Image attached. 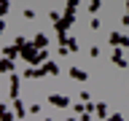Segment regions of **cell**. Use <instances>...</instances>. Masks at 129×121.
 <instances>
[{
  "label": "cell",
  "mask_w": 129,
  "mask_h": 121,
  "mask_svg": "<svg viewBox=\"0 0 129 121\" xmlns=\"http://www.w3.org/2000/svg\"><path fill=\"white\" fill-rule=\"evenodd\" d=\"M16 48H19V54H22L30 65L35 62V56H38V51H40V48H35V43H30L27 38H16Z\"/></svg>",
  "instance_id": "obj_1"
},
{
  "label": "cell",
  "mask_w": 129,
  "mask_h": 121,
  "mask_svg": "<svg viewBox=\"0 0 129 121\" xmlns=\"http://www.w3.org/2000/svg\"><path fill=\"white\" fill-rule=\"evenodd\" d=\"M108 43H113V46H118V48H129V38L121 35V32H110L108 35Z\"/></svg>",
  "instance_id": "obj_2"
},
{
  "label": "cell",
  "mask_w": 129,
  "mask_h": 121,
  "mask_svg": "<svg viewBox=\"0 0 129 121\" xmlns=\"http://www.w3.org/2000/svg\"><path fill=\"white\" fill-rule=\"evenodd\" d=\"M48 102L56 105V108H73L70 97H64V94H48Z\"/></svg>",
  "instance_id": "obj_3"
},
{
  "label": "cell",
  "mask_w": 129,
  "mask_h": 121,
  "mask_svg": "<svg viewBox=\"0 0 129 121\" xmlns=\"http://www.w3.org/2000/svg\"><path fill=\"white\" fill-rule=\"evenodd\" d=\"M113 62H116V67H129V62H126V56H124V51H121L118 46H116V51H113Z\"/></svg>",
  "instance_id": "obj_4"
},
{
  "label": "cell",
  "mask_w": 129,
  "mask_h": 121,
  "mask_svg": "<svg viewBox=\"0 0 129 121\" xmlns=\"http://www.w3.org/2000/svg\"><path fill=\"white\" fill-rule=\"evenodd\" d=\"M67 73H70V78H75V81H89V73L81 70V67H67Z\"/></svg>",
  "instance_id": "obj_5"
},
{
  "label": "cell",
  "mask_w": 129,
  "mask_h": 121,
  "mask_svg": "<svg viewBox=\"0 0 129 121\" xmlns=\"http://www.w3.org/2000/svg\"><path fill=\"white\" fill-rule=\"evenodd\" d=\"M19 81H22L19 73H11V97H14V100L19 97Z\"/></svg>",
  "instance_id": "obj_6"
},
{
  "label": "cell",
  "mask_w": 129,
  "mask_h": 121,
  "mask_svg": "<svg viewBox=\"0 0 129 121\" xmlns=\"http://www.w3.org/2000/svg\"><path fill=\"white\" fill-rule=\"evenodd\" d=\"M14 116H16V118H24V116H27V110H24V105H22L19 97L14 100Z\"/></svg>",
  "instance_id": "obj_7"
},
{
  "label": "cell",
  "mask_w": 129,
  "mask_h": 121,
  "mask_svg": "<svg viewBox=\"0 0 129 121\" xmlns=\"http://www.w3.org/2000/svg\"><path fill=\"white\" fill-rule=\"evenodd\" d=\"M32 43H35V48H46V46H48V35H43V32H38V35L32 38Z\"/></svg>",
  "instance_id": "obj_8"
},
{
  "label": "cell",
  "mask_w": 129,
  "mask_h": 121,
  "mask_svg": "<svg viewBox=\"0 0 129 121\" xmlns=\"http://www.w3.org/2000/svg\"><path fill=\"white\" fill-rule=\"evenodd\" d=\"M0 121H14V113L8 110V105L0 102Z\"/></svg>",
  "instance_id": "obj_9"
},
{
  "label": "cell",
  "mask_w": 129,
  "mask_h": 121,
  "mask_svg": "<svg viewBox=\"0 0 129 121\" xmlns=\"http://www.w3.org/2000/svg\"><path fill=\"white\" fill-rule=\"evenodd\" d=\"M0 73H14V62H11V59H0Z\"/></svg>",
  "instance_id": "obj_10"
},
{
  "label": "cell",
  "mask_w": 129,
  "mask_h": 121,
  "mask_svg": "<svg viewBox=\"0 0 129 121\" xmlns=\"http://www.w3.org/2000/svg\"><path fill=\"white\" fill-rule=\"evenodd\" d=\"M94 113L100 116V118H108V105H105V102H97L94 105Z\"/></svg>",
  "instance_id": "obj_11"
},
{
  "label": "cell",
  "mask_w": 129,
  "mask_h": 121,
  "mask_svg": "<svg viewBox=\"0 0 129 121\" xmlns=\"http://www.w3.org/2000/svg\"><path fill=\"white\" fill-rule=\"evenodd\" d=\"M43 70H46L48 75H56V73H59V65H56V62H46V65H43Z\"/></svg>",
  "instance_id": "obj_12"
},
{
  "label": "cell",
  "mask_w": 129,
  "mask_h": 121,
  "mask_svg": "<svg viewBox=\"0 0 129 121\" xmlns=\"http://www.w3.org/2000/svg\"><path fill=\"white\" fill-rule=\"evenodd\" d=\"M64 43H67V48H70V51H78V48H81L75 38H64V40H62V46H64Z\"/></svg>",
  "instance_id": "obj_13"
},
{
  "label": "cell",
  "mask_w": 129,
  "mask_h": 121,
  "mask_svg": "<svg viewBox=\"0 0 129 121\" xmlns=\"http://www.w3.org/2000/svg\"><path fill=\"white\" fill-rule=\"evenodd\" d=\"M100 6H102V0H89V14H97V11H100Z\"/></svg>",
  "instance_id": "obj_14"
},
{
  "label": "cell",
  "mask_w": 129,
  "mask_h": 121,
  "mask_svg": "<svg viewBox=\"0 0 129 121\" xmlns=\"http://www.w3.org/2000/svg\"><path fill=\"white\" fill-rule=\"evenodd\" d=\"M3 54H6L8 59H14V56L19 54V48H16V46H6V48H3Z\"/></svg>",
  "instance_id": "obj_15"
},
{
  "label": "cell",
  "mask_w": 129,
  "mask_h": 121,
  "mask_svg": "<svg viewBox=\"0 0 129 121\" xmlns=\"http://www.w3.org/2000/svg\"><path fill=\"white\" fill-rule=\"evenodd\" d=\"M8 6H11L8 0H0V16H6V14H8Z\"/></svg>",
  "instance_id": "obj_16"
},
{
  "label": "cell",
  "mask_w": 129,
  "mask_h": 121,
  "mask_svg": "<svg viewBox=\"0 0 129 121\" xmlns=\"http://www.w3.org/2000/svg\"><path fill=\"white\" fill-rule=\"evenodd\" d=\"M89 27H91V30H100V27H102V22H100V19H97V16H94V19L89 22Z\"/></svg>",
  "instance_id": "obj_17"
},
{
  "label": "cell",
  "mask_w": 129,
  "mask_h": 121,
  "mask_svg": "<svg viewBox=\"0 0 129 121\" xmlns=\"http://www.w3.org/2000/svg\"><path fill=\"white\" fill-rule=\"evenodd\" d=\"M40 110H43V108H40V105H30V108H27V113H35V116H38Z\"/></svg>",
  "instance_id": "obj_18"
},
{
  "label": "cell",
  "mask_w": 129,
  "mask_h": 121,
  "mask_svg": "<svg viewBox=\"0 0 129 121\" xmlns=\"http://www.w3.org/2000/svg\"><path fill=\"white\" fill-rule=\"evenodd\" d=\"M105 121H124V118H121V113H110V116H108Z\"/></svg>",
  "instance_id": "obj_19"
},
{
  "label": "cell",
  "mask_w": 129,
  "mask_h": 121,
  "mask_svg": "<svg viewBox=\"0 0 129 121\" xmlns=\"http://www.w3.org/2000/svg\"><path fill=\"white\" fill-rule=\"evenodd\" d=\"M24 19H35V11L32 8H24Z\"/></svg>",
  "instance_id": "obj_20"
},
{
  "label": "cell",
  "mask_w": 129,
  "mask_h": 121,
  "mask_svg": "<svg viewBox=\"0 0 129 121\" xmlns=\"http://www.w3.org/2000/svg\"><path fill=\"white\" fill-rule=\"evenodd\" d=\"M67 8H73V11H75V8H78V0H67Z\"/></svg>",
  "instance_id": "obj_21"
},
{
  "label": "cell",
  "mask_w": 129,
  "mask_h": 121,
  "mask_svg": "<svg viewBox=\"0 0 129 121\" xmlns=\"http://www.w3.org/2000/svg\"><path fill=\"white\" fill-rule=\"evenodd\" d=\"M121 24H124V27H129V11L124 14V22H121Z\"/></svg>",
  "instance_id": "obj_22"
},
{
  "label": "cell",
  "mask_w": 129,
  "mask_h": 121,
  "mask_svg": "<svg viewBox=\"0 0 129 121\" xmlns=\"http://www.w3.org/2000/svg\"><path fill=\"white\" fill-rule=\"evenodd\" d=\"M78 121H89V113H83V116H81V118Z\"/></svg>",
  "instance_id": "obj_23"
},
{
  "label": "cell",
  "mask_w": 129,
  "mask_h": 121,
  "mask_svg": "<svg viewBox=\"0 0 129 121\" xmlns=\"http://www.w3.org/2000/svg\"><path fill=\"white\" fill-rule=\"evenodd\" d=\"M3 30H6V22H0V35H3Z\"/></svg>",
  "instance_id": "obj_24"
},
{
  "label": "cell",
  "mask_w": 129,
  "mask_h": 121,
  "mask_svg": "<svg viewBox=\"0 0 129 121\" xmlns=\"http://www.w3.org/2000/svg\"><path fill=\"white\" fill-rule=\"evenodd\" d=\"M64 121H75V118H64Z\"/></svg>",
  "instance_id": "obj_25"
},
{
  "label": "cell",
  "mask_w": 129,
  "mask_h": 121,
  "mask_svg": "<svg viewBox=\"0 0 129 121\" xmlns=\"http://www.w3.org/2000/svg\"><path fill=\"white\" fill-rule=\"evenodd\" d=\"M43 121H51V118H43Z\"/></svg>",
  "instance_id": "obj_26"
}]
</instances>
